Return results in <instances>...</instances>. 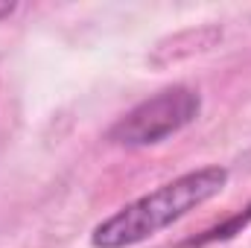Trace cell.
Returning a JSON list of instances; mask_svg holds the SVG:
<instances>
[{
  "label": "cell",
  "mask_w": 251,
  "mask_h": 248,
  "mask_svg": "<svg viewBox=\"0 0 251 248\" xmlns=\"http://www.w3.org/2000/svg\"><path fill=\"white\" fill-rule=\"evenodd\" d=\"M201 97L187 85H173L158 91L155 97L134 105L108 128V140L123 146H152L173 134H178L184 125L199 117Z\"/></svg>",
  "instance_id": "7a4b0ae2"
},
{
  "label": "cell",
  "mask_w": 251,
  "mask_h": 248,
  "mask_svg": "<svg viewBox=\"0 0 251 248\" xmlns=\"http://www.w3.org/2000/svg\"><path fill=\"white\" fill-rule=\"evenodd\" d=\"M225 184H228V170L216 167V164L184 173V175L161 184L158 190L134 198L131 204L120 207L108 219H102L91 231V246L94 248L137 246V243L155 237L158 231L170 228L173 222H178L184 213L196 210L207 198L219 196L225 190Z\"/></svg>",
  "instance_id": "6da1fadb"
},
{
  "label": "cell",
  "mask_w": 251,
  "mask_h": 248,
  "mask_svg": "<svg viewBox=\"0 0 251 248\" xmlns=\"http://www.w3.org/2000/svg\"><path fill=\"white\" fill-rule=\"evenodd\" d=\"M15 9H18V3H9V0H0V21H3V18H9V15H12Z\"/></svg>",
  "instance_id": "277c9868"
},
{
  "label": "cell",
  "mask_w": 251,
  "mask_h": 248,
  "mask_svg": "<svg viewBox=\"0 0 251 248\" xmlns=\"http://www.w3.org/2000/svg\"><path fill=\"white\" fill-rule=\"evenodd\" d=\"M251 222V204L246 210H240V213H234L228 222H222V225H216V228H210V231H204L201 237H196V240H187L184 248H201V246H210V243H219V240H231L234 234H243V228Z\"/></svg>",
  "instance_id": "3957f363"
}]
</instances>
